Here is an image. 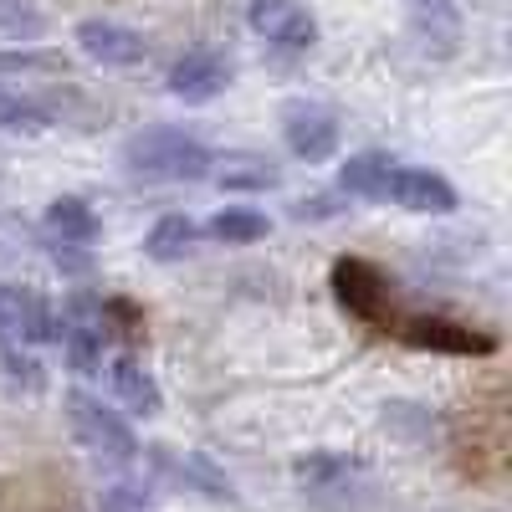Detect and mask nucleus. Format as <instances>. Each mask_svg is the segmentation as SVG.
Here are the masks:
<instances>
[{"instance_id":"f257e3e1","label":"nucleus","mask_w":512,"mask_h":512,"mask_svg":"<svg viewBox=\"0 0 512 512\" xmlns=\"http://www.w3.org/2000/svg\"><path fill=\"white\" fill-rule=\"evenodd\" d=\"M333 292H338V303H344L349 318H359L379 338H395V344H410V349H425V354H456V359L497 349V338L482 333V328L431 318V313H405L395 303L400 297L395 282L384 277L374 262H364V256H344V262L333 267Z\"/></svg>"},{"instance_id":"f03ea898","label":"nucleus","mask_w":512,"mask_h":512,"mask_svg":"<svg viewBox=\"0 0 512 512\" xmlns=\"http://www.w3.org/2000/svg\"><path fill=\"white\" fill-rule=\"evenodd\" d=\"M123 169L139 180H164V185L205 180L210 175V149L175 123H154V128H139V134L123 144Z\"/></svg>"},{"instance_id":"7ed1b4c3","label":"nucleus","mask_w":512,"mask_h":512,"mask_svg":"<svg viewBox=\"0 0 512 512\" xmlns=\"http://www.w3.org/2000/svg\"><path fill=\"white\" fill-rule=\"evenodd\" d=\"M292 482L318 512H359L364 502H374V482L364 472L359 456L344 451H308L292 461Z\"/></svg>"},{"instance_id":"20e7f679","label":"nucleus","mask_w":512,"mask_h":512,"mask_svg":"<svg viewBox=\"0 0 512 512\" xmlns=\"http://www.w3.org/2000/svg\"><path fill=\"white\" fill-rule=\"evenodd\" d=\"M67 420H72V436L88 446L93 456L113 461V466H128L139 461V436L118 410H108L103 400H93L88 390H67Z\"/></svg>"},{"instance_id":"39448f33","label":"nucleus","mask_w":512,"mask_h":512,"mask_svg":"<svg viewBox=\"0 0 512 512\" xmlns=\"http://www.w3.org/2000/svg\"><path fill=\"white\" fill-rule=\"evenodd\" d=\"M62 318L41 292L31 287H6L0 282V349L16 344H57Z\"/></svg>"},{"instance_id":"423d86ee","label":"nucleus","mask_w":512,"mask_h":512,"mask_svg":"<svg viewBox=\"0 0 512 512\" xmlns=\"http://www.w3.org/2000/svg\"><path fill=\"white\" fill-rule=\"evenodd\" d=\"M246 26L277 52H308L318 41V16L303 0H251Z\"/></svg>"},{"instance_id":"0eeeda50","label":"nucleus","mask_w":512,"mask_h":512,"mask_svg":"<svg viewBox=\"0 0 512 512\" xmlns=\"http://www.w3.org/2000/svg\"><path fill=\"white\" fill-rule=\"evenodd\" d=\"M338 134H344V128H338V113L323 108V103H313V98H297V103L282 108V139H287V149L303 159V164L333 159Z\"/></svg>"},{"instance_id":"6e6552de","label":"nucleus","mask_w":512,"mask_h":512,"mask_svg":"<svg viewBox=\"0 0 512 512\" xmlns=\"http://www.w3.org/2000/svg\"><path fill=\"white\" fill-rule=\"evenodd\" d=\"M149 466H154V477H159V482L180 487V492H190V497H205V502H236L231 477L221 472L216 461H205V456H195V451L180 456V451L154 446V451H149Z\"/></svg>"},{"instance_id":"1a4fd4ad","label":"nucleus","mask_w":512,"mask_h":512,"mask_svg":"<svg viewBox=\"0 0 512 512\" xmlns=\"http://www.w3.org/2000/svg\"><path fill=\"white\" fill-rule=\"evenodd\" d=\"M384 200L400 210H415V216H446V210H456L451 180L436 175V169H420V164H395L390 180H384Z\"/></svg>"},{"instance_id":"9d476101","label":"nucleus","mask_w":512,"mask_h":512,"mask_svg":"<svg viewBox=\"0 0 512 512\" xmlns=\"http://www.w3.org/2000/svg\"><path fill=\"white\" fill-rule=\"evenodd\" d=\"M169 93H175L180 103H210V98H221L231 88V62L221 52H210V47H195L185 52L175 67H169Z\"/></svg>"},{"instance_id":"9b49d317","label":"nucleus","mask_w":512,"mask_h":512,"mask_svg":"<svg viewBox=\"0 0 512 512\" xmlns=\"http://www.w3.org/2000/svg\"><path fill=\"white\" fill-rule=\"evenodd\" d=\"M77 47H82V57L98 62V67H139L149 57V41L139 31H128L118 21H103V16L77 26Z\"/></svg>"},{"instance_id":"f8f14e48","label":"nucleus","mask_w":512,"mask_h":512,"mask_svg":"<svg viewBox=\"0 0 512 512\" xmlns=\"http://www.w3.org/2000/svg\"><path fill=\"white\" fill-rule=\"evenodd\" d=\"M410 36L425 57H451L461 47V16L451 0H410Z\"/></svg>"},{"instance_id":"ddd939ff","label":"nucleus","mask_w":512,"mask_h":512,"mask_svg":"<svg viewBox=\"0 0 512 512\" xmlns=\"http://www.w3.org/2000/svg\"><path fill=\"white\" fill-rule=\"evenodd\" d=\"M108 390H113V400H118L128 415H159V410H164V395H159L154 374H149L134 354L108 359Z\"/></svg>"},{"instance_id":"4468645a","label":"nucleus","mask_w":512,"mask_h":512,"mask_svg":"<svg viewBox=\"0 0 512 512\" xmlns=\"http://www.w3.org/2000/svg\"><path fill=\"white\" fill-rule=\"evenodd\" d=\"M221 190H272L282 180V169L267 154H251V149H231V154H210V175Z\"/></svg>"},{"instance_id":"2eb2a0df","label":"nucleus","mask_w":512,"mask_h":512,"mask_svg":"<svg viewBox=\"0 0 512 512\" xmlns=\"http://www.w3.org/2000/svg\"><path fill=\"white\" fill-rule=\"evenodd\" d=\"M41 226H47L52 246H93V241H98L93 205L77 200V195H57L47 210H41Z\"/></svg>"},{"instance_id":"dca6fc26","label":"nucleus","mask_w":512,"mask_h":512,"mask_svg":"<svg viewBox=\"0 0 512 512\" xmlns=\"http://www.w3.org/2000/svg\"><path fill=\"white\" fill-rule=\"evenodd\" d=\"M52 123H57V108L41 93H26L21 82L16 88H0V128L6 134H47Z\"/></svg>"},{"instance_id":"f3484780","label":"nucleus","mask_w":512,"mask_h":512,"mask_svg":"<svg viewBox=\"0 0 512 512\" xmlns=\"http://www.w3.org/2000/svg\"><path fill=\"white\" fill-rule=\"evenodd\" d=\"M390 169H395L390 154L364 149V154H354L344 169H338V195H349V200H384V180H390Z\"/></svg>"},{"instance_id":"a211bd4d","label":"nucleus","mask_w":512,"mask_h":512,"mask_svg":"<svg viewBox=\"0 0 512 512\" xmlns=\"http://www.w3.org/2000/svg\"><path fill=\"white\" fill-rule=\"evenodd\" d=\"M205 231L216 236V241H231V246H251V241H262L272 231V221L256 205H221Z\"/></svg>"},{"instance_id":"6ab92c4d","label":"nucleus","mask_w":512,"mask_h":512,"mask_svg":"<svg viewBox=\"0 0 512 512\" xmlns=\"http://www.w3.org/2000/svg\"><path fill=\"white\" fill-rule=\"evenodd\" d=\"M195 236H200V226L185 216V210H175V216H159V221H154L144 251L154 256V262H180V256L195 246Z\"/></svg>"},{"instance_id":"aec40b11","label":"nucleus","mask_w":512,"mask_h":512,"mask_svg":"<svg viewBox=\"0 0 512 512\" xmlns=\"http://www.w3.org/2000/svg\"><path fill=\"white\" fill-rule=\"evenodd\" d=\"M67 62L57 52H41V47H16V52H0V88H16V77H62Z\"/></svg>"},{"instance_id":"412c9836","label":"nucleus","mask_w":512,"mask_h":512,"mask_svg":"<svg viewBox=\"0 0 512 512\" xmlns=\"http://www.w3.org/2000/svg\"><path fill=\"white\" fill-rule=\"evenodd\" d=\"M47 36V16L36 11V0H0V41H41Z\"/></svg>"},{"instance_id":"4be33fe9","label":"nucleus","mask_w":512,"mask_h":512,"mask_svg":"<svg viewBox=\"0 0 512 512\" xmlns=\"http://www.w3.org/2000/svg\"><path fill=\"white\" fill-rule=\"evenodd\" d=\"M292 216L297 221H333V216H344V195H303V200H292Z\"/></svg>"},{"instance_id":"5701e85b","label":"nucleus","mask_w":512,"mask_h":512,"mask_svg":"<svg viewBox=\"0 0 512 512\" xmlns=\"http://www.w3.org/2000/svg\"><path fill=\"white\" fill-rule=\"evenodd\" d=\"M98 512H154L144 487H108L98 497Z\"/></svg>"},{"instance_id":"b1692460","label":"nucleus","mask_w":512,"mask_h":512,"mask_svg":"<svg viewBox=\"0 0 512 512\" xmlns=\"http://www.w3.org/2000/svg\"><path fill=\"white\" fill-rule=\"evenodd\" d=\"M0 359H6V374H11L16 384H36V379H41V369H36V364H31L26 354H16L11 344H6V349H0Z\"/></svg>"}]
</instances>
